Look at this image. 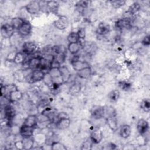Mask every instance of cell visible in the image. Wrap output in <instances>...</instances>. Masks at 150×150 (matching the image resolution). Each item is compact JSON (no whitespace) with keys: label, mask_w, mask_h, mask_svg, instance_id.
I'll return each mask as SVG.
<instances>
[{"label":"cell","mask_w":150,"mask_h":150,"mask_svg":"<svg viewBox=\"0 0 150 150\" xmlns=\"http://www.w3.org/2000/svg\"><path fill=\"white\" fill-rule=\"evenodd\" d=\"M111 2L112 5L115 8H118L125 4V1H112Z\"/></svg>","instance_id":"74e56055"},{"label":"cell","mask_w":150,"mask_h":150,"mask_svg":"<svg viewBox=\"0 0 150 150\" xmlns=\"http://www.w3.org/2000/svg\"><path fill=\"white\" fill-rule=\"evenodd\" d=\"M77 74L81 79H87L89 78L91 74V69L90 66L87 67L86 68H84L81 70L79 71H77Z\"/></svg>","instance_id":"d4e9b609"},{"label":"cell","mask_w":150,"mask_h":150,"mask_svg":"<svg viewBox=\"0 0 150 150\" xmlns=\"http://www.w3.org/2000/svg\"><path fill=\"white\" fill-rule=\"evenodd\" d=\"M59 69H60L61 74H62V78H63L64 83L66 81H67L70 77V71H69V69H67V67L64 66H60Z\"/></svg>","instance_id":"83f0119b"},{"label":"cell","mask_w":150,"mask_h":150,"mask_svg":"<svg viewBox=\"0 0 150 150\" xmlns=\"http://www.w3.org/2000/svg\"><path fill=\"white\" fill-rule=\"evenodd\" d=\"M67 48L71 54H76L80 49V44L79 42L76 43H69Z\"/></svg>","instance_id":"4316f807"},{"label":"cell","mask_w":150,"mask_h":150,"mask_svg":"<svg viewBox=\"0 0 150 150\" xmlns=\"http://www.w3.org/2000/svg\"><path fill=\"white\" fill-rule=\"evenodd\" d=\"M59 4L56 1H47V10L53 13H56L58 11Z\"/></svg>","instance_id":"484cf974"},{"label":"cell","mask_w":150,"mask_h":150,"mask_svg":"<svg viewBox=\"0 0 150 150\" xmlns=\"http://www.w3.org/2000/svg\"><path fill=\"white\" fill-rule=\"evenodd\" d=\"M141 108L145 111V112H149L150 109V102L149 99L144 100L141 105Z\"/></svg>","instance_id":"e575fe53"},{"label":"cell","mask_w":150,"mask_h":150,"mask_svg":"<svg viewBox=\"0 0 150 150\" xmlns=\"http://www.w3.org/2000/svg\"><path fill=\"white\" fill-rule=\"evenodd\" d=\"M137 131L140 135L145 134L148 130L149 124L148 121L143 118L139 119L137 124Z\"/></svg>","instance_id":"ba28073f"},{"label":"cell","mask_w":150,"mask_h":150,"mask_svg":"<svg viewBox=\"0 0 150 150\" xmlns=\"http://www.w3.org/2000/svg\"><path fill=\"white\" fill-rule=\"evenodd\" d=\"M92 145H93V142H91V141L90 139L87 140V141H84L83 143V144L81 145V149H84V150L91 149L92 148Z\"/></svg>","instance_id":"d590c367"},{"label":"cell","mask_w":150,"mask_h":150,"mask_svg":"<svg viewBox=\"0 0 150 150\" xmlns=\"http://www.w3.org/2000/svg\"><path fill=\"white\" fill-rule=\"evenodd\" d=\"M80 88H81L80 85L78 83H75L70 87L69 91L73 94H77L80 91Z\"/></svg>","instance_id":"836d02e7"},{"label":"cell","mask_w":150,"mask_h":150,"mask_svg":"<svg viewBox=\"0 0 150 150\" xmlns=\"http://www.w3.org/2000/svg\"><path fill=\"white\" fill-rule=\"evenodd\" d=\"M16 89H18V88L14 84H9L4 86L1 85V97L8 98L10 93Z\"/></svg>","instance_id":"277c9868"},{"label":"cell","mask_w":150,"mask_h":150,"mask_svg":"<svg viewBox=\"0 0 150 150\" xmlns=\"http://www.w3.org/2000/svg\"><path fill=\"white\" fill-rule=\"evenodd\" d=\"M91 115L96 119H100L105 115V109L103 107L94 106L91 110Z\"/></svg>","instance_id":"8fae6325"},{"label":"cell","mask_w":150,"mask_h":150,"mask_svg":"<svg viewBox=\"0 0 150 150\" xmlns=\"http://www.w3.org/2000/svg\"><path fill=\"white\" fill-rule=\"evenodd\" d=\"M110 27L107 23L101 22L98 25V26L97 29V33L100 35H104L109 32Z\"/></svg>","instance_id":"7402d4cb"},{"label":"cell","mask_w":150,"mask_h":150,"mask_svg":"<svg viewBox=\"0 0 150 150\" xmlns=\"http://www.w3.org/2000/svg\"><path fill=\"white\" fill-rule=\"evenodd\" d=\"M22 92L18 89H16L10 93L8 98L11 103H15L19 101L22 98Z\"/></svg>","instance_id":"d6986e66"},{"label":"cell","mask_w":150,"mask_h":150,"mask_svg":"<svg viewBox=\"0 0 150 150\" xmlns=\"http://www.w3.org/2000/svg\"><path fill=\"white\" fill-rule=\"evenodd\" d=\"M140 5L138 2L133 3L128 9V12L131 14H134L140 9Z\"/></svg>","instance_id":"d6a6232c"},{"label":"cell","mask_w":150,"mask_h":150,"mask_svg":"<svg viewBox=\"0 0 150 150\" xmlns=\"http://www.w3.org/2000/svg\"><path fill=\"white\" fill-rule=\"evenodd\" d=\"M14 145L16 147V148L18 149H23V146L22 144V139L20 141H17L14 142Z\"/></svg>","instance_id":"60d3db41"},{"label":"cell","mask_w":150,"mask_h":150,"mask_svg":"<svg viewBox=\"0 0 150 150\" xmlns=\"http://www.w3.org/2000/svg\"><path fill=\"white\" fill-rule=\"evenodd\" d=\"M103 135L102 131L100 129H96L91 131L90 136V139L93 144H98L103 139Z\"/></svg>","instance_id":"8992f818"},{"label":"cell","mask_w":150,"mask_h":150,"mask_svg":"<svg viewBox=\"0 0 150 150\" xmlns=\"http://www.w3.org/2000/svg\"><path fill=\"white\" fill-rule=\"evenodd\" d=\"M51 149L53 150H66V146L60 142L53 141L51 145Z\"/></svg>","instance_id":"1f68e13d"},{"label":"cell","mask_w":150,"mask_h":150,"mask_svg":"<svg viewBox=\"0 0 150 150\" xmlns=\"http://www.w3.org/2000/svg\"><path fill=\"white\" fill-rule=\"evenodd\" d=\"M34 128H35L33 127H31L26 125L22 124L21 127L19 128V132L22 138L30 137L33 136Z\"/></svg>","instance_id":"52a82bcc"},{"label":"cell","mask_w":150,"mask_h":150,"mask_svg":"<svg viewBox=\"0 0 150 150\" xmlns=\"http://www.w3.org/2000/svg\"><path fill=\"white\" fill-rule=\"evenodd\" d=\"M4 115L5 118L8 121L13 118L15 115V111L14 108L10 105H7L4 108Z\"/></svg>","instance_id":"ac0fdd59"},{"label":"cell","mask_w":150,"mask_h":150,"mask_svg":"<svg viewBox=\"0 0 150 150\" xmlns=\"http://www.w3.org/2000/svg\"><path fill=\"white\" fill-rule=\"evenodd\" d=\"M19 33L22 36L29 35L32 31V26L28 22H25L23 25L18 30Z\"/></svg>","instance_id":"9a60e30c"},{"label":"cell","mask_w":150,"mask_h":150,"mask_svg":"<svg viewBox=\"0 0 150 150\" xmlns=\"http://www.w3.org/2000/svg\"><path fill=\"white\" fill-rule=\"evenodd\" d=\"M25 21L20 17H15L11 19V25L14 28V29L18 30L24 23Z\"/></svg>","instance_id":"cb8c5ba5"},{"label":"cell","mask_w":150,"mask_h":150,"mask_svg":"<svg viewBox=\"0 0 150 150\" xmlns=\"http://www.w3.org/2000/svg\"><path fill=\"white\" fill-rule=\"evenodd\" d=\"M41 58L42 57H38V56H35L30 58L28 62V67L30 69H32L33 70L39 69L40 64V62H41Z\"/></svg>","instance_id":"4fadbf2b"},{"label":"cell","mask_w":150,"mask_h":150,"mask_svg":"<svg viewBox=\"0 0 150 150\" xmlns=\"http://www.w3.org/2000/svg\"><path fill=\"white\" fill-rule=\"evenodd\" d=\"M77 35L80 39H84L86 37V29L84 28H80L77 32Z\"/></svg>","instance_id":"8d00e7d4"},{"label":"cell","mask_w":150,"mask_h":150,"mask_svg":"<svg viewBox=\"0 0 150 150\" xmlns=\"http://www.w3.org/2000/svg\"><path fill=\"white\" fill-rule=\"evenodd\" d=\"M14 30V28L11 24L5 23L1 28V33L4 39H9L13 36Z\"/></svg>","instance_id":"7a4b0ae2"},{"label":"cell","mask_w":150,"mask_h":150,"mask_svg":"<svg viewBox=\"0 0 150 150\" xmlns=\"http://www.w3.org/2000/svg\"><path fill=\"white\" fill-rule=\"evenodd\" d=\"M25 61V56L23 52H18L15 54L13 62L16 64H22Z\"/></svg>","instance_id":"f1b7e54d"},{"label":"cell","mask_w":150,"mask_h":150,"mask_svg":"<svg viewBox=\"0 0 150 150\" xmlns=\"http://www.w3.org/2000/svg\"><path fill=\"white\" fill-rule=\"evenodd\" d=\"M37 46L32 42H25L22 47V52L24 53L30 54L37 50Z\"/></svg>","instance_id":"9c48e42d"},{"label":"cell","mask_w":150,"mask_h":150,"mask_svg":"<svg viewBox=\"0 0 150 150\" xmlns=\"http://www.w3.org/2000/svg\"><path fill=\"white\" fill-rule=\"evenodd\" d=\"M71 64L73 69L76 71H79L81 70L90 66L88 63L86 61H81L80 60H78L74 62L71 63Z\"/></svg>","instance_id":"e0dca14e"},{"label":"cell","mask_w":150,"mask_h":150,"mask_svg":"<svg viewBox=\"0 0 150 150\" xmlns=\"http://www.w3.org/2000/svg\"><path fill=\"white\" fill-rule=\"evenodd\" d=\"M57 119H59V118H61L69 117V116H68V115H67V114H66L65 112H60V113L57 115Z\"/></svg>","instance_id":"b9f144b4"},{"label":"cell","mask_w":150,"mask_h":150,"mask_svg":"<svg viewBox=\"0 0 150 150\" xmlns=\"http://www.w3.org/2000/svg\"><path fill=\"white\" fill-rule=\"evenodd\" d=\"M45 74L46 73L45 72L39 69L33 70L31 73L30 80L32 83L42 81L43 80Z\"/></svg>","instance_id":"5b68a950"},{"label":"cell","mask_w":150,"mask_h":150,"mask_svg":"<svg viewBox=\"0 0 150 150\" xmlns=\"http://www.w3.org/2000/svg\"><path fill=\"white\" fill-rule=\"evenodd\" d=\"M53 24L55 28H56L57 29L64 30L67 28L69 21L66 16L60 15L59 16L57 19L54 21Z\"/></svg>","instance_id":"3957f363"},{"label":"cell","mask_w":150,"mask_h":150,"mask_svg":"<svg viewBox=\"0 0 150 150\" xmlns=\"http://www.w3.org/2000/svg\"><path fill=\"white\" fill-rule=\"evenodd\" d=\"M38 117L36 115H29L25 120L23 124L35 128L38 125Z\"/></svg>","instance_id":"2e32d148"},{"label":"cell","mask_w":150,"mask_h":150,"mask_svg":"<svg viewBox=\"0 0 150 150\" xmlns=\"http://www.w3.org/2000/svg\"><path fill=\"white\" fill-rule=\"evenodd\" d=\"M56 112V110L51 107L46 106L45 107L41 112V115L45 117L47 119L52 120L54 118V114Z\"/></svg>","instance_id":"5bb4252c"},{"label":"cell","mask_w":150,"mask_h":150,"mask_svg":"<svg viewBox=\"0 0 150 150\" xmlns=\"http://www.w3.org/2000/svg\"><path fill=\"white\" fill-rule=\"evenodd\" d=\"M120 91L118 90H113L108 95L109 99L111 101H117L120 97Z\"/></svg>","instance_id":"4dcf8cb0"},{"label":"cell","mask_w":150,"mask_h":150,"mask_svg":"<svg viewBox=\"0 0 150 150\" xmlns=\"http://www.w3.org/2000/svg\"><path fill=\"white\" fill-rule=\"evenodd\" d=\"M67 40L69 43H76L79 42V38L77 35V32H71L67 37Z\"/></svg>","instance_id":"f546056e"},{"label":"cell","mask_w":150,"mask_h":150,"mask_svg":"<svg viewBox=\"0 0 150 150\" xmlns=\"http://www.w3.org/2000/svg\"><path fill=\"white\" fill-rule=\"evenodd\" d=\"M106 122L109 128L114 131H115L117 129L118 124L115 118L113 116V115H109L106 118Z\"/></svg>","instance_id":"44dd1931"},{"label":"cell","mask_w":150,"mask_h":150,"mask_svg":"<svg viewBox=\"0 0 150 150\" xmlns=\"http://www.w3.org/2000/svg\"><path fill=\"white\" fill-rule=\"evenodd\" d=\"M70 125V120L69 117L59 118L56 123V127L59 129H65Z\"/></svg>","instance_id":"7c38bea8"},{"label":"cell","mask_w":150,"mask_h":150,"mask_svg":"<svg viewBox=\"0 0 150 150\" xmlns=\"http://www.w3.org/2000/svg\"><path fill=\"white\" fill-rule=\"evenodd\" d=\"M77 6H78L79 8H82V9H84L86 8L88 5V1H79L77 3Z\"/></svg>","instance_id":"f35d334b"},{"label":"cell","mask_w":150,"mask_h":150,"mask_svg":"<svg viewBox=\"0 0 150 150\" xmlns=\"http://www.w3.org/2000/svg\"><path fill=\"white\" fill-rule=\"evenodd\" d=\"M131 26V21L129 18H124L115 22V27L119 29L129 28Z\"/></svg>","instance_id":"30bf717a"},{"label":"cell","mask_w":150,"mask_h":150,"mask_svg":"<svg viewBox=\"0 0 150 150\" xmlns=\"http://www.w3.org/2000/svg\"><path fill=\"white\" fill-rule=\"evenodd\" d=\"M142 43L144 46H148L150 44L149 35H146L143 38L142 40Z\"/></svg>","instance_id":"ab89813d"},{"label":"cell","mask_w":150,"mask_h":150,"mask_svg":"<svg viewBox=\"0 0 150 150\" xmlns=\"http://www.w3.org/2000/svg\"><path fill=\"white\" fill-rule=\"evenodd\" d=\"M131 133V128L128 124L123 125L120 130V136L124 139L128 138Z\"/></svg>","instance_id":"ffe728a7"},{"label":"cell","mask_w":150,"mask_h":150,"mask_svg":"<svg viewBox=\"0 0 150 150\" xmlns=\"http://www.w3.org/2000/svg\"><path fill=\"white\" fill-rule=\"evenodd\" d=\"M23 149H30L33 148L34 145V139L30 137H25L22 139Z\"/></svg>","instance_id":"603a6c76"},{"label":"cell","mask_w":150,"mask_h":150,"mask_svg":"<svg viewBox=\"0 0 150 150\" xmlns=\"http://www.w3.org/2000/svg\"><path fill=\"white\" fill-rule=\"evenodd\" d=\"M26 11L32 15H35L39 12L40 10V6L39 1H32L28 3L25 6Z\"/></svg>","instance_id":"6da1fadb"}]
</instances>
